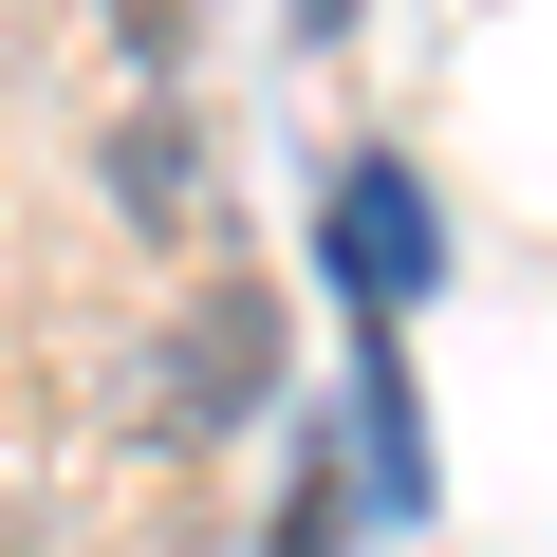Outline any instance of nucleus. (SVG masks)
Listing matches in <instances>:
<instances>
[{
    "label": "nucleus",
    "mask_w": 557,
    "mask_h": 557,
    "mask_svg": "<svg viewBox=\"0 0 557 557\" xmlns=\"http://www.w3.org/2000/svg\"><path fill=\"white\" fill-rule=\"evenodd\" d=\"M354 428H372V502L409 520V502H428V409H409V354H391L372 317H354Z\"/></svg>",
    "instance_id": "obj_4"
},
{
    "label": "nucleus",
    "mask_w": 557,
    "mask_h": 557,
    "mask_svg": "<svg viewBox=\"0 0 557 557\" xmlns=\"http://www.w3.org/2000/svg\"><path fill=\"white\" fill-rule=\"evenodd\" d=\"M260 391H278V298H260V278H205L186 335H168V428L205 446V428H242Z\"/></svg>",
    "instance_id": "obj_2"
},
{
    "label": "nucleus",
    "mask_w": 557,
    "mask_h": 557,
    "mask_svg": "<svg viewBox=\"0 0 557 557\" xmlns=\"http://www.w3.org/2000/svg\"><path fill=\"white\" fill-rule=\"evenodd\" d=\"M112 57H131V75H149V94H168V75H186V57H205V0H112Z\"/></svg>",
    "instance_id": "obj_5"
},
{
    "label": "nucleus",
    "mask_w": 557,
    "mask_h": 557,
    "mask_svg": "<svg viewBox=\"0 0 557 557\" xmlns=\"http://www.w3.org/2000/svg\"><path fill=\"white\" fill-rule=\"evenodd\" d=\"M335 278H354V317H372V335L446 278V223H428V186H409L391 149H354V168H335Z\"/></svg>",
    "instance_id": "obj_1"
},
{
    "label": "nucleus",
    "mask_w": 557,
    "mask_h": 557,
    "mask_svg": "<svg viewBox=\"0 0 557 557\" xmlns=\"http://www.w3.org/2000/svg\"><path fill=\"white\" fill-rule=\"evenodd\" d=\"M335 20H354V0H298V38H317V57H335Z\"/></svg>",
    "instance_id": "obj_7"
},
{
    "label": "nucleus",
    "mask_w": 557,
    "mask_h": 557,
    "mask_svg": "<svg viewBox=\"0 0 557 557\" xmlns=\"http://www.w3.org/2000/svg\"><path fill=\"white\" fill-rule=\"evenodd\" d=\"M94 186H112V223H149V242H186V223L223 205V149H205V112H186V94H149V112H112V149H94Z\"/></svg>",
    "instance_id": "obj_3"
},
{
    "label": "nucleus",
    "mask_w": 557,
    "mask_h": 557,
    "mask_svg": "<svg viewBox=\"0 0 557 557\" xmlns=\"http://www.w3.org/2000/svg\"><path fill=\"white\" fill-rule=\"evenodd\" d=\"M335 502H354V483H335V446H317V465H298V502H278V557H335Z\"/></svg>",
    "instance_id": "obj_6"
}]
</instances>
